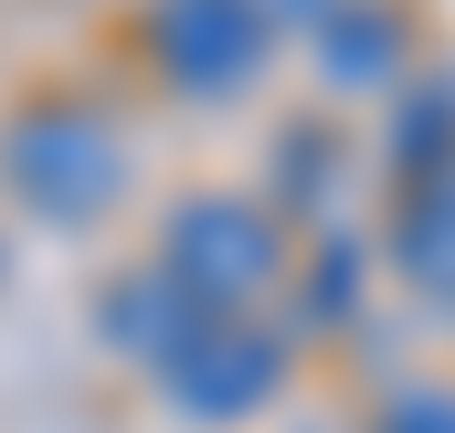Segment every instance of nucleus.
<instances>
[{
  "instance_id": "f257e3e1",
  "label": "nucleus",
  "mask_w": 455,
  "mask_h": 433,
  "mask_svg": "<svg viewBox=\"0 0 455 433\" xmlns=\"http://www.w3.org/2000/svg\"><path fill=\"white\" fill-rule=\"evenodd\" d=\"M0 180H11L21 212H43V222H107L116 191H127V148L85 106H32L0 138Z\"/></svg>"
},
{
  "instance_id": "39448f33",
  "label": "nucleus",
  "mask_w": 455,
  "mask_h": 433,
  "mask_svg": "<svg viewBox=\"0 0 455 433\" xmlns=\"http://www.w3.org/2000/svg\"><path fill=\"white\" fill-rule=\"evenodd\" d=\"M96 327H107V349L116 359H148V370H170L202 327H212V307L159 264V275H116L107 286V307H96Z\"/></svg>"
},
{
  "instance_id": "f03ea898",
  "label": "nucleus",
  "mask_w": 455,
  "mask_h": 433,
  "mask_svg": "<svg viewBox=\"0 0 455 433\" xmlns=\"http://www.w3.org/2000/svg\"><path fill=\"white\" fill-rule=\"evenodd\" d=\"M275 264H286V232H275L265 201H223V191H202V201L170 212V275H180L212 318H233L243 296H265Z\"/></svg>"
},
{
  "instance_id": "9d476101",
  "label": "nucleus",
  "mask_w": 455,
  "mask_h": 433,
  "mask_svg": "<svg viewBox=\"0 0 455 433\" xmlns=\"http://www.w3.org/2000/svg\"><path fill=\"white\" fill-rule=\"evenodd\" d=\"M349 286H360V254H349V243H329V254H318V296H307V318H318V327H339L349 307H360Z\"/></svg>"
},
{
  "instance_id": "423d86ee",
  "label": "nucleus",
  "mask_w": 455,
  "mask_h": 433,
  "mask_svg": "<svg viewBox=\"0 0 455 433\" xmlns=\"http://www.w3.org/2000/svg\"><path fill=\"white\" fill-rule=\"evenodd\" d=\"M392 264L413 296L455 307V169L435 180H403V212H392Z\"/></svg>"
},
{
  "instance_id": "7ed1b4c3",
  "label": "nucleus",
  "mask_w": 455,
  "mask_h": 433,
  "mask_svg": "<svg viewBox=\"0 0 455 433\" xmlns=\"http://www.w3.org/2000/svg\"><path fill=\"white\" fill-rule=\"evenodd\" d=\"M148 43H159V75L180 96H243L265 75V11L254 0H159Z\"/></svg>"
},
{
  "instance_id": "6e6552de",
  "label": "nucleus",
  "mask_w": 455,
  "mask_h": 433,
  "mask_svg": "<svg viewBox=\"0 0 455 433\" xmlns=\"http://www.w3.org/2000/svg\"><path fill=\"white\" fill-rule=\"evenodd\" d=\"M392 169H403V180H435V169H455V75L392 106Z\"/></svg>"
},
{
  "instance_id": "0eeeda50",
  "label": "nucleus",
  "mask_w": 455,
  "mask_h": 433,
  "mask_svg": "<svg viewBox=\"0 0 455 433\" xmlns=\"http://www.w3.org/2000/svg\"><path fill=\"white\" fill-rule=\"evenodd\" d=\"M318 64H329V85H392L403 75V21L381 0H329L318 11Z\"/></svg>"
},
{
  "instance_id": "1a4fd4ad",
  "label": "nucleus",
  "mask_w": 455,
  "mask_h": 433,
  "mask_svg": "<svg viewBox=\"0 0 455 433\" xmlns=\"http://www.w3.org/2000/svg\"><path fill=\"white\" fill-rule=\"evenodd\" d=\"M371 433H455V391H435V381H424V391H392Z\"/></svg>"
},
{
  "instance_id": "20e7f679",
  "label": "nucleus",
  "mask_w": 455,
  "mask_h": 433,
  "mask_svg": "<svg viewBox=\"0 0 455 433\" xmlns=\"http://www.w3.org/2000/svg\"><path fill=\"white\" fill-rule=\"evenodd\" d=\"M275 381H286V338H265V327H243V318H212L180 359H170V413L233 423V413L275 402Z\"/></svg>"
}]
</instances>
